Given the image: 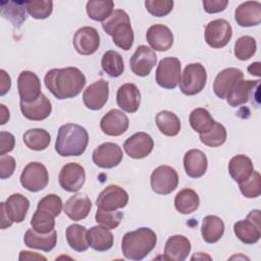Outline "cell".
<instances>
[{
    "instance_id": "6da1fadb",
    "label": "cell",
    "mask_w": 261,
    "mask_h": 261,
    "mask_svg": "<svg viewBox=\"0 0 261 261\" xmlns=\"http://www.w3.org/2000/svg\"><path fill=\"white\" fill-rule=\"evenodd\" d=\"M45 86L57 99H70L76 97L84 89L87 80L77 67L52 68L44 77Z\"/></svg>"
},
{
    "instance_id": "7a4b0ae2",
    "label": "cell",
    "mask_w": 261,
    "mask_h": 261,
    "mask_svg": "<svg viewBox=\"0 0 261 261\" xmlns=\"http://www.w3.org/2000/svg\"><path fill=\"white\" fill-rule=\"evenodd\" d=\"M89 135L85 127L76 123H66L59 127L55 151L62 157L80 156L88 146Z\"/></svg>"
},
{
    "instance_id": "3957f363",
    "label": "cell",
    "mask_w": 261,
    "mask_h": 261,
    "mask_svg": "<svg viewBox=\"0 0 261 261\" xmlns=\"http://www.w3.org/2000/svg\"><path fill=\"white\" fill-rule=\"evenodd\" d=\"M157 236L149 227H140L136 230L126 232L122 237L121 251L126 259L140 261L143 260L155 248Z\"/></svg>"
},
{
    "instance_id": "277c9868",
    "label": "cell",
    "mask_w": 261,
    "mask_h": 261,
    "mask_svg": "<svg viewBox=\"0 0 261 261\" xmlns=\"http://www.w3.org/2000/svg\"><path fill=\"white\" fill-rule=\"evenodd\" d=\"M104 32L112 37L113 43L127 51L134 44V31L128 14L122 9H114L107 19L102 22Z\"/></svg>"
},
{
    "instance_id": "5b68a950",
    "label": "cell",
    "mask_w": 261,
    "mask_h": 261,
    "mask_svg": "<svg viewBox=\"0 0 261 261\" xmlns=\"http://www.w3.org/2000/svg\"><path fill=\"white\" fill-rule=\"evenodd\" d=\"M207 82V72L199 62L188 64L179 79V89L187 96L199 94L205 87Z\"/></svg>"
},
{
    "instance_id": "8992f818",
    "label": "cell",
    "mask_w": 261,
    "mask_h": 261,
    "mask_svg": "<svg viewBox=\"0 0 261 261\" xmlns=\"http://www.w3.org/2000/svg\"><path fill=\"white\" fill-rule=\"evenodd\" d=\"M260 210H252L246 219L239 220L233 224V231L237 238L247 245L257 243L261 238Z\"/></svg>"
},
{
    "instance_id": "52a82bcc",
    "label": "cell",
    "mask_w": 261,
    "mask_h": 261,
    "mask_svg": "<svg viewBox=\"0 0 261 261\" xmlns=\"http://www.w3.org/2000/svg\"><path fill=\"white\" fill-rule=\"evenodd\" d=\"M21 186L33 193L44 190L49 182V174L46 166L40 162H30L20 174Z\"/></svg>"
},
{
    "instance_id": "ba28073f",
    "label": "cell",
    "mask_w": 261,
    "mask_h": 261,
    "mask_svg": "<svg viewBox=\"0 0 261 261\" xmlns=\"http://www.w3.org/2000/svg\"><path fill=\"white\" fill-rule=\"evenodd\" d=\"M180 69V61L176 57H165L161 59L155 74L157 84L163 89H175L179 83Z\"/></svg>"
},
{
    "instance_id": "9c48e42d",
    "label": "cell",
    "mask_w": 261,
    "mask_h": 261,
    "mask_svg": "<svg viewBox=\"0 0 261 261\" xmlns=\"http://www.w3.org/2000/svg\"><path fill=\"white\" fill-rule=\"evenodd\" d=\"M150 184L152 190L156 194L168 195L177 188V172L169 165H160L153 170L150 177Z\"/></svg>"
},
{
    "instance_id": "30bf717a",
    "label": "cell",
    "mask_w": 261,
    "mask_h": 261,
    "mask_svg": "<svg viewBox=\"0 0 261 261\" xmlns=\"http://www.w3.org/2000/svg\"><path fill=\"white\" fill-rule=\"evenodd\" d=\"M206 43L214 48L219 49L225 47L231 39L232 29L230 23L222 18L214 19L205 28L204 32Z\"/></svg>"
},
{
    "instance_id": "8fae6325",
    "label": "cell",
    "mask_w": 261,
    "mask_h": 261,
    "mask_svg": "<svg viewBox=\"0 0 261 261\" xmlns=\"http://www.w3.org/2000/svg\"><path fill=\"white\" fill-rule=\"evenodd\" d=\"M128 202V195L124 189L117 185L106 187L98 196L96 206L98 209L115 211L124 208Z\"/></svg>"
},
{
    "instance_id": "7c38bea8",
    "label": "cell",
    "mask_w": 261,
    "mask_h": 261,
    "mask_svg": "<svg viewBox=\"0 0 261 261\" xmlns=\"http://www.w3.org/2000/svg\"><path fill=\"white\" fill-rule=\"evenodd\" d=\"M123 158V153L119 145L106 142L98 146L92 154L93 162L100 168H113L117 166Z\"/></svg>"
},
{
    "instance_id": "4fadbf2b",
    "label": "cell",
    "mask_w": 261,
    "mask_h": 261,
    "mask_svg": "<svg viewBox=\"0 0 261 261\" xmlns=\"http://www.w3.org/2000/svg\"><path fill=\"white\" fill-rule=\"evenodd\" d=\"M85 168L75 162L66 163L60 170L58 181L60 187L66 192H77L85 184Z\"/></svg>"
},
{
    "instance_id": "5bb4252c",
    "label": "cell",
    "mask_w": 261,
    "mask_h": 261,
    "mask_svg": "<svg viewBox=\"0 0 261 261\" xmlns=\"http://www.w3.org/2000/svg\"><path fill=\"white\" fill-rule=\"evenodd\" d=\"M109 97V84L101 79L86 88L83 93V102L90 110H100L104 107Z\"/></svg>"
},
{
    "instance_id": "9a60e30c",
    "label": "cell",
    "mask_w": 261,
    "mask_h": 261,
    "mask_svg": "<svg viewBox=\"0 0 261 261\" xmlns=\"http://www.w3.org/2000/svg\"><path fill=\"white\" fill-rule=\"evenodd\" d=\"M72 44L79 54L92 55L100 46L99 33L93 27H83L75 32Z\"/></svg>"
},
{
    "instance_id": "2e32d148",
    "label": "cell",
    "mask_w": 261,
    "mask_h": 261,
    "mask_svg": "<svg viewBox=\"0 0 261 261\" xmlns=\"http://www.w3.org/2000/svg\"><path fill=\"white\" fill-rule=\"evenodd\" d=\"M157 56L155 52L146 45H140L129 59L132 71L139 76H147L156 65Z\"/></svg>"
},
{
    "instance_id": "e0dca14e",
    "label": "cell",
    "mask_w": 261,
    "mask_h": 261,
    "mask_svg": "<svg viewBox=\"0 0 261 261\" xmlns=\"http://www.w3.org/2000/svg\"><path fill=\"white\" fill-rule=\"evenodd\" d=\"M154 148L152 137L144 132H139L130 136L123 143L125 153L134 159H143L150 155Z\"/></svg>"
},
{
    "instance_id": "ac0fdd59",
    "label": "cell",
    "mask_w": 261,
    "mask_h": 261,
    "mask_svg": "<svg viewBox=\"0 0 261 261\" xmlns=\"http://www.w3.org/2000/svg\"><path fill=\"white\" fill-rule=\"evenodd\" d=\"M128 124V117L121 110L111 109L101 118L100 128L107 136L118 137L127 130Z\"/></svg>"
},
{
    "instance_id": "d6986e66",
    "label": "cell",
    "mask_w": 261,
    "mask_h": 261,
    "mask_svg": "<svg viewBox=\"0 0 261 261\" xmlns=\"http://www.w3.org/2000/svg\"><path fill=\"white\" fill-rule=\"evenodd\" d=\"M17 90L20 101L32 102L40 97L41 82L38 75L30 70H23L17 77Z\"/></svg>"
},
{
    "instance_id": "ffe728a7",
    "label": "cell",
    "mask_w": 261,
    "mask_h": 261,
    "mask_svg": "<svg viewBox=\"0 0 261 261\" xmlns=\"http://www.w3.org/2000/svg\"><path fill=\"white\" fill-rule=\"evenodd\" d=\"M19 107L22 115L33 121H41L49 117L52 111V104L50 100L44 95L41 94L38 99L32 102H19Z\"/></svg>"
},
{
    "instance_id": "44dd1931",
    "label": "cell",
    "mask_w": 261,
    "mask_h": 261,
    "mask_svg": "<svg viewBox=\"0 0 261 261\" xmlns=\"http://www.w3.org/2000/svg\"><path fill=\"white\" fill-rule=\"evenodd\" d=\"M259 85L260 80H240L225 97L228 105L231 107H238L247 103L251 96L254 95V92L259 89Z\"/></svg>"
},
{
    "instance_id": "7402d4cb",
    "label": "cell",
    "mask_w": 261,
    "mask_h": 261,
    "mask_svg": "<svg viewBox=\"0 0 261 261\" xmlns=\"http://www.w3.org/2000/svg\"><path fill=\"white\" fill-rule=\"evenodd\" d=\"M146 39L151 48L155 51H167L173 45V34L165 24H153L147 33Z\"/></svg>"
},
{
    "instance_id": "603a6c76",
    "label": "cell",
    "mask_w": 261,
    "mask_h": 261,
    "mask_svg": "<svg viewBox=\"0 0 261 261\" xmlns=\"http://www.w3.org/2000/svg\"><path fill=\"white\" fill-rule=\"evenodd\" d=\"M244 73L241 69L236 67L224 68L218 72L213 83L214 94L220 98L224 99L233 86L240 81L243 80Z\"/></svg>"
},
{
    "instance_id": "cb8c5ba5",
    "label": "cell",
    "mask_w": 261,
    "mask_h": 261,
    "mask_svg": "<svg viewBox=\"0 0 261 261\" xmlns=\"http://www.w3.org/2000/svg\"><path fill=\"white\" fill-rule=\"evenodd\" d=\"M234 19L240 27L249 28L261 22V4L258 1H246L234 11Z\"/></svg>"
},
{
    "instance_id": "d4e9b609",
    "label": "cell",
    "mask_w": 261,
    "mask_h": 261,
    "mask_svg": "<svg viewBox=\"0 0 261 261\" xmlns=\"http://www.w3.org/2000/svg\"><path fill=\"white\" fill-rule=\"evenodd\" d=\"M2 206L12 222L20 223L24 220L28 210L30 208V201L22 194L14 193L11 194L5 202H1Z\"/></svg>"
},
{
    "instance_id": "484cf974",
    "label": "cell",
    "mask_w": 261,
    "mask_h": 261,
    "mask_svg": "<svg viewBox=\"0 0 261 261\" xmlns=\"http://www.w3.org/2000/svg\"><path fill=\"white\" fill-rule=\"evenodd\" d=\"M116 103L123 111L135 113L139 109L141 103L140 90L133 83L123 84L117 90Z\"/></svg>"
},
{
    "instance_id": "4316f807",
    "label": "cell",
    "mask_w": 261,
    "mask_h": 261,
    "mask_svg": "<svg viewBox=\"0 0 261 261\" xmlns=\"http://www.w3.org/2000/svg\"><path fill=\"white\" fill-rule=\"evenodd\" d=\"M191 242L181 234L170 237L164 246V259L170 261H184L191 252Z\"/></svg>"
},
{
    "instance_id": "83f0119b",
    "label": "cell",
    "mask_w": 261,
    "mask_h": 261,
    "mask_svg": "<svg viewBox=\"0 0 261 261\" xmlns=\"http://www.w3.org/2000/svg\"><path fill=\"white\" fill-rule=\"evenodd\" d=\"M184 167L188 176L199 178L203 176L208 167V160L204 152L198 149H191L184 156Z\"/></svg>"
},
{
    "instance_id": "f1b7e54d",
    "label": "cell",
    "mask_w": 261,
    "mask_h": 261,
    "mask_svg": "<svg viewBox=\"0 0 261 261\" xmlns=\"http://www.w3.org/2000/svg\"><path fill=\"white\" fill-rule=\"evenodd\" d=\"M92 209V202L86 195L76 194L71 196L64 204V213L73 221L85 219Z\"/></svg>"
},
{
    "instance_id": "f546056e",
    "label": "cell",
    "mask_w": 261,
    "mask_h": 261,
    "mask_svg": "<svg viewBox=\"0 0 261 261\" xmlns=\"http://www.w3.org/2000/svg\"><path fill=\"white\" fill-rule=\"evenodd\" d=\"M24 245L31 249H38L44 252L52 251L57 243V232L55 229L48 233H40L30 228L23 237Z\"/></svg>"
},
{
    "instance_id": "4dcf8cb0",
    "label": "cell",
    "mask_w": 261,
    "mask_h": 261,
    "mask_svg": "<svg viewBox=\"0 0 261 261\" xmlns=\"http://www.w3.org/2000/svg\"><path fill=\"white\" fill-rule=\"evenodd\" d=\"M87 239L89 246L98 252H105L113 246V234L110 229L102 226H92L87 231Z\"/></svg>"
},
{
    "instance_id": "1f68e13d",
    "label": "cell",
    "mask_w": 261,
    "mask_h": 261,
    "mask_svg": "<svg viewBox=\"0 0 261 261\" xmlns=\"http://www.w3.org/2000/svg\"><path fill=\"white\" fill-rule=\"evenodd\" d=\"M254 171L252 160L243 154L233 156L228 163V172L238 184L246 180Z\"/></svg>"
},
{
    "instance_id": "d6a6232c",
    "label": "cell",
    "mask_w": 261,
    "mask_h": 261,
    "mask_svg": "<svg viewBox=\"0 0 261 261\" xmlns=\"http://www.w3.org/2000/svg\"><path fill=\"white\" fill-rule=\"evenodd\" d=\"M224 223L220 217L216 215H207L202 221V238L206 243L214 244L221 239L224 233Z\"/></svg>"
},
{
    "instance_id": "836d02e7",
    "label": "cell",
    "mask_w": 261,
    "mask_h": 261,
    "mask_svg": "<svg viewBox=\"0 0 261 261\" xmlns=\"http://www.w3.org/2000/svg\"><path fill=\"white\" fill-rule=\"evenodd\" d=\"M25 3L27 1H2L1 15L18 29L27 19Z\"/></svg>"
},
{
    "instance_id": "e575fe53",
    "label": "cell",
    "mask_w": 261,
    "mask_h": 261,
    "mask_svg": "<svg viewBox=\"0 0 261 261\" xmlns=\"http://www.w3.org/2000/svg\"><path fill=\"white\" fill-rule=\"evenodd\" d=\"M155 122L161 134L167 137H174L180 130V120L178 116L168 110H162L156 114Z\"/></svg>"
},
{
    "instance_id": "d590c367",
    "label": "cell",
    "mask_w": 261,
    "mask_h": 261,
    "mask_svg": "<svg viewBox=\"0 0 261 261\" xmlns=\"http://www.w3.org/2000/svg\"><path fill=\"white\" fill-rule=\"evenodd\" d=\"M200 205L198 194L192 189L180 190L174 198L175 209L181 214H191L195 212Z\"/></svg>"
},
{
    "instance_id": "8d00e7d4",
    "label": "cell",
    "mask_w": 261,
    "mask_h": 261,
    "mask_svg": "<svg viewBox=\"0 0 261 261\" xmlns=\"http://www.w3.org/2000/svg\"><path fill=\"white\" fill-rule=\"evenodd\" d=\"M88 229L81 224H70L65 230V237L69 247L76 252H85L88 250L89 243L87 239Z\"/></svg>"
},
{
    "instance_id": "74e56055",
    "label": "cell",
    "mask_w": 261,
    "mask_h": 261,
    "mask_svg": "<svg viewBox=\"0 0 261 261\" xmlns=\"http://www.w3.org/2000/svg\"><path fill=\"white\" fill-rule=\"evenodd\" d=\"M22 140L30 150L43 151L48 148L51 136L44 128H30L23 134Z\"/></svg>"
},
{
    "instance_id": "f35d334b",
    "label": "cell",
    "mask_w": 261,
    "mask_h": 261,
    "mask_svg": "<svg viewBox=\"0 0 261 261\" xmlns=\"http://www.w3.org/2000/svg\"><path fill=\"white\" fill-rule=\"evenodd\" d=\"M114 8L111 0H90L87 2L86 10L88 16L96 21H104L109 17Z\"/></svg>"
},
{
    "instance_id": "ab89813d",
    "label": "cell",
    "mask_w": 261,
    "mask_h": 261,
    "mask_svg": "<svg viewBox=\"0 0 261 261\" xmlns=\"http://www.w3.org/2000/svg\"><path fill=\"white\" fill-rule=\"evenodd\" d=\"M102 69L111 77H118L124 71V63L122 56L114 51H106L101 59Z\"/></svg>"
},
{
    "instance_id": "60d3db41",
    "label": "cell",
    "mask_w": 261,
    "mask_h": 261,
    "mask_svg": "<svg viewBox=\"0 0 261 261\" xmlns=\"http://www.w3.org/2000/svg\"><path fill=\"white\" fill-rule=\"evenodd\" d=\"M190 124L192 128L199 135L205 134L213 126L215 120L210 115L209 111L205 108H196L190 113L189 117Z\"/></svg>"
},
{
    "instance_id": "b9f144b4",
    "label": "cell",
    "mask_w": 261,
    "mask_h": 261,
    "mask_svg": "<svg viewBox=\"0 0 261 261\" xmlns=\"http://www.w3.org/2000/svg\"><path fill=\"white\" fill-rule=\"evenodd\" d=\"M31 225L37 232L48 233L55 227V217L48 211L37 208L31 219Z\"/></svg>"
},
{
    "instance_id": "7bdbcfd3",
    "label": "cell",
    "mask_w": 261,
    "mask_h": 261,
    "mask_svg": "<svg viewBox=\"0 0 261 261\" xmlns=\"http://www.w3.org/2000/svg\"><path fill=\"white\" fill-rule=\"evenodd\" d=\"M226 137H227V134H226L225 127L221 123L216 121L213 124V126L210 128V130H208L205 134L199 135L201 143H203L208 147H213V148L223 145L226 141Z\"/></svg>"
},
{
    "instance_id": "ee69618b",
    "label": "cell",
    "mask_w": 261,
    "mask_h": 261,
    "mask_svg": "<svg viewBox=\"0 0 261 261\" xmlns=\"http://www.w3.org/2000/svg\"><path fill=\"white\" fill-rule=\"evenodd\" d=\"M257 44L256 40L251 36H242L236 43L233 48L234 56L242 61L250 59L256 52Z\"/></svg>"
},
{
    "instance_id": "f6af8a7d",
    "label": "cell",
    "mask_w": 261,
    "mask_h": 261,
    "mask_svg": "<svg viewBox=\"0 0 261 261\" xmlns=\"http://www.w3.org/2000/svg\"><path fill=\"white\" fill-rule=\"evenodd\" d=\"M28 13L36 19L48 18L53 10V2L49 0H32L27 1Z\"/></svg>"
},
{
    "instance_id": "bcb514c9",
    "label": "cell",
    "mask_w": 261,
    "mask_h": 261,
    "mask_svg": "<svg viewBox=\"0 0 261 261\" xmlns=\"http://www.w3.org/2000/svg\"><path fill=\"white\" fill-rule=\"evenodd\" d=\"M239 188L243 196L246 198H257L261 194V176L258 171H253V173L244 181L239 184Z\"/></svg>"
},
{
    "instance_id": "7dc6e473",
    "label": "cell",
    "mask_w": 261,
    "mask_h": 261,
    "mask_svg": "<svg viewBox=\"0 0 261 261\" xmlns=\"http://www.w3.org/2000/svg\"><path fill=\"white\" fill-rule=\"evenodd\" d=\"M123 218V214L120 211H107L98 209L95 214V220L100 225L108 228L114 229L116 228Z\"/></svg>"
},
{
    "instance_id": "c3c4849f",
    "label": "cell",
    "mask_w": 261,
    "mask_h": 261,
    "mask_svg": "<svg viewBox=\"0 0 261 261\" xmlns=\"http://www.w3.org/2000/svg\"><path fill=\"white\" fill-rule=\"evenodd\" d=\"M37 208L48 211L54 217H57L62 211L63 203L61 198L56 194H48L39 201Z\"/></svg>"
},
{
    "instance_id": "681fc988",
    "label": "cell",
    "mask_w": 261,
    "mask_h": 261,
    "mask_svg": "<svg viewBox=\"0 0 261 261\" xmlns=\"http://www.w3.org/2000/svg\"><path fill=\"white\" fill-rule=\"evenodd\" d=\"M147 11L153 16L162 17L171 12L173 8L172 0H147L145 1Z\"/></svg>"
},
{
    "instance_id": "f907efd6",
    "label": "cell",
    "mask_w": 261,
    "mask_h": 261,
    "mask_svg": "<svg viewBox=\"0 0 261 261\" xmlns=\"http://www.w3.org/2000/svg\"><path fill=\"white\" fill-rule=\"evenodd\" d=\"M15 159L10 155H2L0 157V177L6 179L10 177L15 170Z\"/></svg>"
},
{
    "instance_id": "816d5d0a",
    "label": "cell",
    "mask_w": 261,
    "mask_h": 261,
    "mask_svg": "<svg viewBox=\"0 0 261 261\" xmlns=\"http://www.w3.org/2000/svg\"><path fill=\"white\" fill-rule=\"evenodd\" d=\"M15 145V138L11 133L2 130L0 133V155H5L13 150Z\"/></svg>"
},
{
    "instance_id": "f5cc1de1",
    "label": "cell",
    "mask_w": 261,
    "mask_h": 261,
    "mask_svg": "<svg viewBox=\"0 0 261 261\" xmlns=\"http://www.w3.org/2000/svg\"><path fill=\"white\" fill-rule=\"evenodd\" d=\"M228 5V0H204L203 7L207 13H217L223 11Z\"/></svg>"
},
{
    "instance_id": "db71d44e",
    "label": "cell",
    "mask_w": 261,
    "mask_h": 261,
    "mask_svg": "<svg viewBox=\"0 0 261 261\" xmlns=\"http://www.w3.org/2000/svg\"><path fill=\"white\" fill-rule=\"evenodd\" d=\"M0 96H4L11 88V79L4 69L0 70Z\"/></svg>"
},
{
    "instance_id": "11a10c76",
    "label": "cell",
    "mask_w": 261,
    "mask_h": 261,
    "mask_svg": "<svg viewBox=\"0 0 261 261\" xmlns=\"http://www.w3.org/2000/svg\"><path fill=\"white\" fill-rule=\"evenodd\" d=\"M19 260H32V259H43L46 260V257L39 255L37 253L34 252H30V251H21L19 254Z\"/></svg>"
},
{
    "instance_id": "9f6ffc18",
    "label": "cell",
    "mask_w": 261,
    "mask_h": 261,
    "mask_svg": "<svg viewBox=\"0 0 261 261\" xmlns=\"http://www.w3.org/2000/svg\"><path fill=\"white\" fill-rule=\"evenodd\" d=\"M0 210H1V229H5V228L11 226L13 222L9 219V217L7 216L5 210L2 206H0Z\"/></svg>"
},
{
    "instance_id": "6f0895ef",
    "label": "cell",
    "mask_w": 261,
    "mask_h": 261,
    "mask_svg": "<svg viewBox=\"0 0 261 261\" xmlns=\"http://www.w3.org/2000/svg\"><path fill=\"white\" fill-rule=\"evenodd\" d=\"M9 110L4 104H0V124H5L9 120Z\"/></svg>"
},
{
    "instance_id": "680465c9",
    "label": "cell",
    "mask_w": 261,
    "mask_h": 261,
    "mask_svg": "<svg viewBox=\"0 0 261 261\" xmlns=\"http://www.w3.org/2000/svg\"><path fill=\"white\" fill-rule=\"evenodd\" d=\"M260 65H261L260 62H258V61H257V62H254V63H252V64H250V65L248 66V71H249L251 74L260 77V75H261V73H260Z\"/></svg>"
}]
</instances>
